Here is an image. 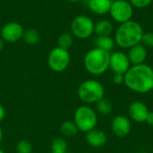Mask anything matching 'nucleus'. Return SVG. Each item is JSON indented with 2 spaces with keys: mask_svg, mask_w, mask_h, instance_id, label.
I'll return each mask as SVG.
<instances>
[{
  "mask_svg": "<svg viewBox=\"0 0 153 153\" xmlns=\"http://www.w3.org/2000/svg\"><path fill=\"white\" fill-rule=\"evenodd\" d=\"M124 84L132 91L145 94L153 91V68L147 64L131 65L125 74Z\"/></svg>",
  "mask_w": 153,
  "mask_h": 153,
  "instance_id": "obj_1",
  "label": "nucleus"
},
{
  "mask_svg": "<svg viewBox=\"0 0 153 153\" xmlns=\"http://www.w3.org/2000/svg\"><path fill=\"white\" fill-rule=\"evenodd\" d=\"M143 33V26L138 22L131 20L119 24L115 31L114 39L119 48L129 49L141 43Z\"/></svg>",
  "mask_w": 153,
  "mask_h": 153,
  "instance_id": "obj_2",
  "label": "nucleus"
},
{
  "mask_svg": "<svg viewBox=\"0 0 153 153\" xmlns=\"http://www.w3.org/2000/svg\"><path fill=\"white\" fill-rule=\"evenodd\" d=\"M109 58L110 52L95 47L85 54L83 65L89 74L99 76L109 69Z\"/></svg>",
  "mask_w": 153,
  "mask_h": 153,
  "instance_id": "obj_3",
  "label": "nucleus"
},
{
  "mask_svg": "<svg viewBox=\"0 0 153 153\" xmlns=\"http://www.w3.org/2000/svg\"><path fill=\"white\" fill-rule=\"evenodd\" d=\"M79 99L86 105L96 104L105 96V88L99 81L89 79L82 82L77 90Z\"/></svg>",
  "mask_w": 153,
  "mask_h": 153,
  "instance_id": "obj_4",
  "label": "nucleus"
},
{
  "mask_svg": "<svg viewBox=\"0 0 153 153\" xmlns=\"http://www.w3.org/2000/svg\"><path fill=\"white\" fill-rule=\"evenodd\" d=\"M74 122L78 127L79 132L86 134L96 128L98 125L97 112L88 105H82L74 111Z\"/></svg>",
  "mask_w": 153,
  "mask_h": 153,
  "instance_id": "obj_5",
  "label": "nucleus"
},
{
  "mask_svg": "<svg viewBox=\"0 0 153 153\" xmlns=\"http://www.w3.org/2000/svg\"><path fill=\"white\" fill-rule=\"evenodd\" d=\"M94 26L95 23L90 16L77 15L71 22V33L77 39H86L94 34Z\"/></svg>",
  "mask_w": 153,
  "mask_h": 153,
  "instance_id": "obj_6",
  "label": "nucleus"
},
{
  "mask_svg": "<svg viewBox=\"0 0 153 153\" xmlns=\"http://www.w3.org/2000/svg\"><path fill=\"white\" fill-rule=\"evenodd\" d=\"M134 11V8L128 0H115L112 1L108 13L115 22L121 24L132 20Z\"/></svg>",
  "mask_w": 153,
  "mask_h": 153,
  "instance_id": "obj_7",
  "label": "nucleus"
},
{
  "mask_svg": "<svg viewBox=\"0 0 153 153\" xmlns=\"http://www.w3.org/2000/svg\"><path fill=\"white\" fill-rule=\"evenodd\" d=\"M71 63L69 50L59 47L54 48L48 56V65L49 68L56 73H62L67 69Z\"/></svg>",
  "mask_w": 153,
  "mask_h": 153,
  "instance_id": "obj_8",
  "label": "nucleus"
},
{
  "mask_svg": "<svg viewBox=\"0 0 153 153\" xmlns=\"http://www.w3.org/2000/svg\"><path fill=\"white\" fill-rule=\"evenodd\" d=\"M24 28L18 22H8L3 25L0 31V37L4 42L15 43L22 39Z\"/></svg>",
  "mask_w": 153,
  "mask_h": 153,
  "instance_id": "obj_9",
  "label": "nucleus"
},
{
  "mask_svg": "<svg viewBox=\"0 0 153 153\" xmlns=\"http://www.w3.org/2000/svg\"><path fill=\"white\" fill-rule=\"evenodd\" d=\"M131 63L127 54L122 51H116L110 53L109 58V69L114 74H125L131 67Z\"/></svg>",
  "mask_w": 153,
  "mask_h": 153,
  "instance_id": "obj_10",
  "label": "nucleus"
},
{
  "mask_svg": "<svg viewBox=\"0 0 153 153\" xmlns=\"http://www.w3.org/2000/svg\"><path fill=\"white\" fill-rule=\"evenodd\" d=\"M111 129L116 136L119 138L126 137L132 130V123L130 118L124 115L115 117L111 123Z\"/></svg>",
  "mask_w": 153,
  "mask_h": 153,
  "instance_id": "obj_11",
  "label": "nucleus"
},
{
  "mask_svg": "<svg viewBox=\"0 0 153 153\" xmlns=\"http://www.w3.org/2000/svg\"><path fill=\"white\" fill-rule=\"evenodd\" d=\"M149 113L148 107L140 100H134L128 107V116L131 120L136 123H143Z\"/></svg>",
  "mask_w": 153,
  "mask_h": 153,
  "instance_id": "obj_12",
  "label": "nucleus"
},
{
  "mask_svg": "<svg viewBox=\"0 0 153 153\" xmlns=\"http://www.w3.org/2000/svg\"><path fill=\"white\" fill-rule=\"evenodd\" d=\"M127 56L132 65L144 64L148 56V49L142 43H139L128 49Z\"/></svg>",
  "mask_w": 153,
  "mask_h": 153,
  "instance_id": "obj_13",
  "label": "nucleus"
},
{
  "mask_svg": "<svg viewBox=\"0 0 153 153\" xmlns=\"http://www.w3.org/2000/svg\"><path fill=\"white\" fill-rule=\"evenodd\" d=\"M86 143L92 148H101L103 147L108 141L107 134L100 129L94 128L88 133L85 136Z\"/></svg>",
  "mask_w": 153,
  "mask_h": 153,
  "instance_id": "obj_14",
  "label": "nucleus"
},
{
  "mask_svg": "<svg viewBox=\"0 0 153 153\" xmlns=\"http://www.w3.org/2000/svg\"><path fill=\"white\" fill-rule=\"evenodd\" d=\"M112 0H89L88 7L97 15H105L109 13Z\"/></svg>",
  "mask_w": 153,
  "mask_h": 153,
  "instance_id": "obj_15",
  "label": "nucleus"
},
{
  "mask_svg": "<svg viewBox=\"0 0 153 153\" xmlns=\"http://www.w3.org/2000/svg\"><path fill=\"white\" fill-rule=\"evenodd\" d=\"M113 31H114V25L110 21L107 19L100 20L95 23L94 33L97 35V37L111 36Z\"/></svg>",
  "mask_w": 153,
  "mask_h": 153,
  "instance_id": "obj_16",
  "label": "nucleus"
},
{
  "mask_svg": "<svg viewBox=\"0 0 153 153\" xmlns=\"http://www.w3.org/2000/svg\"><path fill=\"white\" fill-rule=\"evenodd\" d=\"M115 45H116L115 39L111 36H102V37H97L95 39V47L108 52H111Z\"/></svg>",
  "mask_w": 153,
  "mask_h": 153,
  "instance_id": "obj_17",
  "label": "nucleus"
},
{
  "mask_svg": "<svg viewBox=\"0 0 153 153\" xmlns=\"http://www.w3.org/2000/svg\"><path fill=\"white\" fill-rule=\"evenodd\" d=\"M22 39L28 45H36L40 40V34L37 30L29 28L27 30H24Z\"/></svg>",
  "mask_w": 153,
  "mask_h": 153,
  "instance_id": "obj_18",
  "label": "nucleus"
},
{
  "mask_svg": "<svg viewBox=\"0 0 153 153\" xmlns=\"http://www.w3.org/2000/svg\"><path fill=\"white\" fill-rule=\"evenodd\" d=\"M60 132L63 135L66 137H72L79 133V129L74 121H65L60 126Z\"/></svg>",
  "mask_w": 153,
  "mask_h": 153,
  "instance_id": "obj_19",
  "label": "nucleus"
},
{
  "mask_svg": "<svg viewBox=\"0 0 153 153\" xmlns=\"http://www.w3.org/2000/svg\"><path fill=\"white\" fill-rule=\"evenodd\" d=\"M74 45V36L71 32H63L57 38V47L69 50Z\"/></svg>",
  "mask_w": 153,
  "mask_h": 153,
  "instance_id": "obj_20",
  "label": "nucleus"
},
{
  "mask_svg": "<svg viewBox=\"0 0 153 153\" xmlns=\"http://www.w3.org/2000/svg\"><path fill=\"white\" fill-rule=\"evenodd\" d=\"M96 109H97V112L100 113V115L107 116L112 112L113 106H112L111 101L108 99H106L104 97L96 103Z\"/></svg>",
  "mask_w": 153,
  "mask_h": 153,
  "instance_id": "obj_21",
  "label": "nucleus"
},
{
  "mask_svg": "<svg viewBox=\"0 0 153 153\" xmlns=\"http://www.w3.org/2000/svg\"><path fill=\"white\" fill-rule=\"evenodd\" d=\"M51 152L53 153H64L67 152V143L63 137H56L51 142Z\"/></svg>",
  "mask_w": 153,
  "mask_h": 153,
  "instance_id": "obj_22",
  "label": "nucleus"
},
{
  "mask_svg": "<svg viewBox=\"0 0 153 153\" xmlns=\"http://www.w3.org/2000/svg\"><path fill=\"white\" fill-rule=\"evenodd\" d=\"M17 153H32V145L27 140H21L16 144Z\"/></svg>",
  "mask_w": 153,
  "mask_h": 153,
  "instance_id": "obj_23",
  "label": "nucleus"
},
{
  "mask_svg": "<svg viewBox=\"0 0 153 153\" xmlns=\"http://www.w3.org/2000/svg\"><path fill=\"white\" fill-rule=\"evenodd\" d=\"M141 43L147 48H153V32L148 31L144 32L142 38Z\"/></svg>",
  "mask_w": 153,
  "mask_h": 153,
  "instance_id": "obj_24",
  "label": "nucleus"
},
{
  "mask_svg": "<svg viewBox=\"0 0 153 153\" xmlns=\"http://www.w3.org/2000/svg\"><path fill=\"white\" fill-rule=\"evenodd\" d=\"M128 1L133 5V7L136 9H144L152 3V0H128Z\"/></svg>",
  "mask_w": 153,
  "mask_h": 153,
  "instance_id": "obj_25",
  "label": "nucleus"
},
{
  "mask_svg": "<svg viewBox=\"0 0 153 153\" xmlns=\"http://www.w3.org/2000/svg\"><path fill=\"white\" fill-rule=\"evenodd\" d=\"M113 82H114L115 84H117V85L123 84L124 82H125V74H114Z\"/></svg>",
  "mask_w": 153,
  "mask_h": 153,
  "instance_id": "obj_26",
  "label": "nucleus"
},
{
  "mask_svg": "<svg viewBox=\"0 0 153 153\" xmlns=\"http://www.w3.org/2000/svg\"><path fill=\"white\" fill-rule=\"evenodd\" d=\"M145 122L147 123V125L153 126V111H149Z\"/></svg>",
  "mask_w": 153,
  "mask_h": 153,
  "instance_id": "obj_27",
  "label": "nucleus"
},
{
  "mask_svg": "<svg viewBox=\"0 0 153 153\" xmlns=\"http://www.w3.org/2000/svg\"><path fill=\"white\" fill-rule=\"evenodd\" d=\"M4 117H5V109L3 107V105L0 104V122L3 121Z\"/></svg>",
  "mask_w": 153,
  "mask_h": 153,
  "instance_id": "obj_28",
  "label": "nucleus"
},
{
  "mask_svg": "<svg viewBox=\"0 0 153 153\" xmlns=\"http://www.w3.org/2000/svg\"><path fill=\"white\" fill-rule=\"evenodd\" d=\"M4 41L2 39V38L0 37V52L3 50V48H4Z\"/></svg>",
  "mask_w": 153,
  "mask_h": 153,
  "instance_id": "obj_29",
  "label": "nucleus"
},
{
  "mask_svg": "<svg viewBox=\"0 0 153 153\" xmlns=\"http://www.w3.org/2000/svg\"><path fill=\"white\" fill-rule=\"evenodd\" d=\"M2 140H3V130H2V128L0 126V143L2 142Z\"/></svg>",
  "mask_w": 153,
  "mask_h": 153,
  "instance_id": "obj_30",
  "label": "nucleus"
},
{
  "mask_svg": "<svg viewBox=\"0 0 153 153\" xmlns=\"http://www.w3.org/2000/svg\"><path fill=\"white\" fill-rule=\"evenodd\" d=\"M67 1L72 2V3H76V2H79V1H81V0H67Z\"/></svg>",
  "mask_w": 153,
  "mask_h": 153,
  "instance_id": "obj_31",
  "label": "nucleus"
},
{
  "mask_svg": "<svg viewBox=\"0 0 153 153\" xmlns=\"http://www.w3.org/2000/svg\"><path fill=\"white\" fill-rule=\"evenodd\" d=\"M0 153H4V152L2 149H0Z\"/></svg>",
  "mask_w": 153,
  "mask_h": 153,
  "instance_id": "obj_32",
  "label": "nucleus"
},
{
  "mask_svg": "<svg viewBox=\"0 0 153 153\" xmlns=\"http://www.w3.org/2000/svg\"><path fill=\"white\" fill-rule=\"evenodd\" d=\"M51 153H53V152H51ZM64 153H69V152H64Z\"/></svg>",
  "mask_w": 153,
  "mask_h": 153,
  "instance_id": "obj_33",
  "label": "nucleus"
},
{
  "mask_svg": "<svg viewBox=\"0 0 153 153\" xmlns=\"http://www.w3.org/2000/svg\"><path fill=\"white\" fill-rule=\"evenodd\" d=\"M152 2H153V0H152Z\"/></svg>",
  "mask_w": 153,
  "mask_h": 153,
  "instance_id": "obj_34",
  "label": "nucleus"
},
{
  "mask_svg": "<svg viewBox=\"0 0 153 153\" xmlns=\"http://www.w3.org/2000/svg\"><path fill=\"white\" fill-rule=\"evenodd\" d=\"M32 153H34V152H32Z\"/></svg>",
  "mask_w": 153,
  "mask_h": 153,
  "instance_id": "obj_35",
  "label": "nucleus"
}]
</instances>
